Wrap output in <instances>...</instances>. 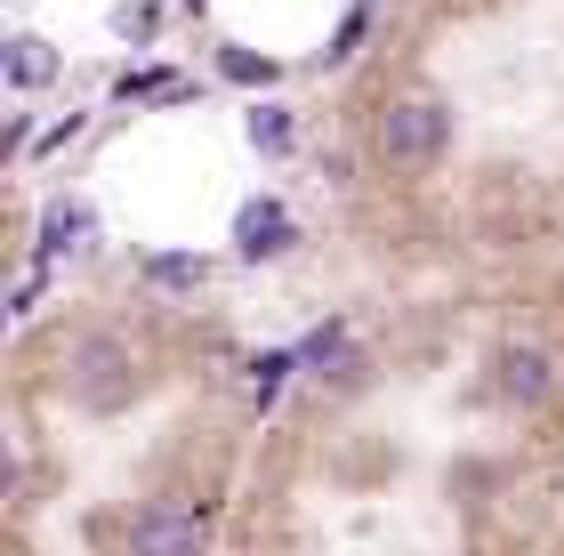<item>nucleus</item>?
<instances>
[{"instance_id": "obj_1", "label": "nucleus", "mask_w": 564, "mask_h": 556, "mask_svg": "<svg viewBox=\"0 0 564 556\" xmlns=\"http://www.w3.org/2000/svg\"><path fill=\"white\" fill-rule=\"evenodd\" d=\"M452 154V106L435 89H395L388 106H379V162L388 170H435Z\"/></svg>"}, {"instance_id": "obj_2", "label": "nucleus", "mask_w": 564, "mask_h": 556, "mask_svg": "<svg viewBox=\"0 0 564 556\" xmlns=\"http://www.w3.org/2000/svg\"><path fill=\"white\" fill-rule=\"evenodd\" d=\"M65 388H73V403H89V412H113V403L138 395V356H130L121 339L89 331V339L65 356Z\"/></svg>"}, {"instance_id": "obj_3", "label": "nucleus", "mask_w": 564, "mask_h": 556, "mask_svg": "<svg viewBox=\"0 0 564 556\" xmlns=\"http://www.w3.org/2000/svg\"><path fill=\"white\" fill-rule=\"evenodd\" d=\"M210 548V500H145L130 516V556H202Z\"/></svg>"}, {"instance_id": "obj_4", "label": "nucleus", "mask_w": 564, "mask_h": 556, "mask_svg": "<svg viewBox=\"0 0 564 556\" xmlns=\"http://www.w3.org/2000/svg\"><path fill=\"white\" fill-rule=\"evenodd\" d=\"M492 395L508 403V412H541V403H556V356L541 339H500L492 347Z\"/></svg>"}, {"instance_id": "obj_5", "label": "nucleus", "mask_w": 564, "mask_h": 556, "mask_svg": "<svg viewBox=\"0 0 564 556\" xmlns=\"http://www.w3.org/2000/svg\"><path fill=\"white\" fill-rule=\"evenodd\" d=\"M291 242H299V218L282 210L274 194H250L242 210H235V259H242V266H274Z\"/></svg>"}, {"instance_id": "obj_6", "label": "nucleus", "mask_w": 564, "mask_h": 556, "mask_svg": "<svg viewBox=\"0 0 564 556\" xmlns=\"http://www.w3.org/2000/svg\"><path fill=\"white\" fill-rule=\"evenodd\" d=\"M0 73H9L17 97H41V89L65 73V57H57V41H48V33H9V57H0Z\"/></svg>"}, {"instance_id": "obj_7", "label": "nucleus", "mask_w": 564, "mask_h": 556, "mask_svg": "<svg viewBox=\"0 0 564 556\" xmlns=\"http://www.w3.org/2000/svg\"><path fill=\"white\" fill-rule=\"evenodd\" d=\"M82 235H89V210H82V201H48V218H41V235H33V259H41V266L65 259Z\"/></svg>"}, {"instance_id": "obj_8", "label": "nucleus", "mask_w": 564, "mask_h": 556, "mask_svg": "<svg viewBox=\"0 0 564 556\" xmlns=\"http://www.w3.org/2000/svg\"><path fill=\"white\" fill-rule=\"evenodd\" d=\"M250 145H259L267 162H282L299 145V121H291V106H274V97H259V106H250Z\"/></svg>"}, {"instance_id": "obj_9", "label": "nucleus", "mask_w": 564, "mask_h": 556, "mask_svg": "<svg viewBox=\"0 0 564 556\" xmlns=\"http://www.w3.org/2000/svg\"><path fill=\"white\" fill-rule=\"evenodd\" d=\"M145 283L153 291H202V283H210V259H194V250H153Z\"/></svg>"}, {"instance_id": "obj_10", "label": "nucleus", "mask_w": 564, "mask_h": 556, "mask_svg": "<svg viewBox=\"0 0 564 556\" xmlns=\"http://www.w3.org/2000/svg\"><path fill=\"white\" fill-rule=\"evenodd\" d=\"M218 81H235V89H274L282 65L259 57V48H218Z\"/></svg>"}, {"instance_id": "obj_11", "label": "nucleus", "mask_w": 564, "mask_h": 556, "mask_svg": "<svg viewBox=\"0 0 564 556\" xmlns=\"http://www.w3.org/2000/svg\"><path fill=\"white\" fill-rule=\"evenodd\" d=\"M371 24H379V9H371V0H355V9L339 17V33H330V48H323V65H347L355 48L371 41Z\"/></svg>"}, {"instance_id": "obj_12", "label": "nucleus", "mask_w": 564, "mask_h": 556, "mask_svg": "<svg viewBox=\"0 0 564 556\" xmlns=\"http://www.w3.org/2000/svg\"><path fill=\"white\" fill-rule=\"evenodd\" d=\"M121 97H162V106H186L194 81H186V73H170V65H145V73H130V81H121Z\"/></svg>"}, {"instance_id": "obj_13", "label": "nucleus", "mask_w": 564, "mask_h": 556, "mask_svg": "<svg viewBox=\"0 0 564 556\" xmlns=\"http://www.w3.org/2000/svg\"><path fill=\"white\" fill-rule=\"evenodd\" d=\"M113 33H121V41H153V33H162V9H153V0H121V9H113Z\"/></svg>"}, {"instance_id": "obj_14", "label": "nucleus", "mask_w": 564, "mask_h": 556, "mask_svg": "<svg viewBox=\"0 0 564 556\" xmlns=\"http://www.w3.org/2000/svg\"><path fill=\"white\" fill-rule=\"evenodd\" d=\"M291 371H299V347H274V356H259V363H250V388H259V395H274Z\"/></svg>"}, {"instance_id": "obj_15", "label": "nucleus", "mask_w": 564, "mask_h": 556, "mask_svg": "<svg viewBox=\"0 0 564 556\" xmlns=\"http://www.w3.org/2000/svg\"><path fill=\"white\" fill-rule=\"evenodd\" d=\"M73 138H82V113H65V121H57V130H48V138H41V154H65V145H73Z\"/></svg>"}, {"instance_id": "obj_16", "label": "nucleus", "mask_w": 564, "mask_h": 556, "mask_svg": "<svg viewBox=\"0 0 564 556\" xmlns=\"http://www.w3.org/2000/svg\"><path fill=\"white\" fill-rule=\"evenodd\" d=\"M186 9H202V0H186Z\"/></svg>"}]
</instances>
